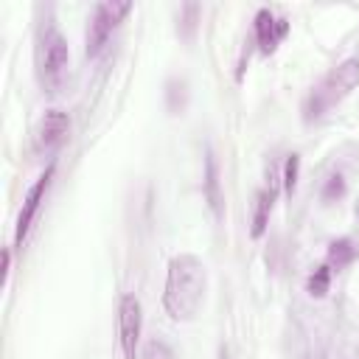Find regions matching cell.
Wrapping results in <instances>:
<instances>
[{
	"label": "cell",
	"mask_w": 359,
	"mask_h": 359,
	"mask_svg": "<svg viewBox=\"0 0 359 359\" xmlns=\"http://www.w3.org/2000/svg\"><path fill=\"white\" fill-rule=\"evenodd\" d=\"M205 289H208V269L202 258L191 252H180L168 261L165 272V289H163V309L171 320L188 323L199 314L205 303Z\"/></svg>",
	"instance_id": "cell-1"
},
{
	"label": "cell",
	"mask_w": 359,
	"mask_h": 359,
	"mask_svg": "<svg viewBox=\"0 0 359 359\" xmlns=\"http://www.w3.org/2000/svg\"><path fill=\"white\" fill-rule=\"evenodd\" d=\"M356 84H359V59L351 56V59L339 62L334 70H328L320 84L311 87V93L303 101V121L311 123V121L323 118L328 109L342 104Z\"/></svg>",
	"instance_id": "cell-2"
},
{
	"label": "cell",
	"mask_w": 359,
	"mask_h": 359,
	"mask_svg": "<svg viewBox=\"0 0 359 359\" xmlns=\"http://www.w3.org/2000/svg\"><path fill=\"white\" fill-rule=\"evenodd\" d=\"M34 65H36V79H39L42 90L56 95L65 87V79H67L70 48H67V39L59 34V28L53 22H45L36 34Z\"/></svg>",
	"instance_id": "cell-3"
},
{
	"label": "cell",
	"mask_w": 359,
	"mask_h": 359,
	"mask_svg": "<svg viewBox=\"0 0 359 359\" xmlns=\"http://www.w3.org/2000/svg\"><path fill=\"white\" fill-rule=\"evenodd\" d=\"M50 177H53V165H48V168L39 174V180L28 188V194H25V199H22V208H20V216H17L14 247H22V241H25V236H28L34 219H36V210H39V205L45 202V194H48V188H50Z\"/></svg>",
	"instance_id": "cell-7"
},
{
	"label": "cell",
	"mask_w": 359,
	"mask_h": 359,
	"mask_svg": "<svg viewBox=\"0 0 359 359\" xmlns=\"http://www.w3.org/2000/svg\"><path fill=\"white\" fill-rule=\"evenodd\" d=\"M334 194H337V196L342 194V177H339V174H334V177H331V182H328V188H325V194H323V196H325V199H331Z\"/></svg>",
	"instance_id": "cell-15"
},
{
	"label": "cell",
	"mask_w": 359,
	"mask_h": 359,
	"mask_svg": "<svg viewBox=\"0 0 359 359\" xmlns=\"http://www.w3.org/2000/svg\"><path fill=\"white\" fill-rule=\"evenodd\" d=\"M205 199L213 210V216L219 219L222 216V188H219V165H216V154L208 149V157H205Z\"/></svg>",
	"instance_id": "cell-9"
},
{
	"label": "cell",
	"mask_w": 359,
	"mask_h": 359,
	"mask_svg": "<svg viewBox=\"0 0 359 359\" xmlns=\"http://www.w3.org/2000/svg\"><path fill=\"white\" fill-rule=\"evenodd\" d=\"M328 283H331V266L325 264V266H317V269L309 275L306 292H309L311 297H323V294L328 292Z\"/></svg>",
	"instance_id": "cell-12"
},
{
	"label": "cell",
	"mask_w": 359,
	"mask_h": 359,
	"mask_svg": "<svg viewBox=\"0 0 359 359\" xmlns=\"http://www.w3.org/2000/svg\"><path fill=\"white\" fill-rule=\"evenodd\" d=\"M140 359H174V353L163 339H149L143 345V356Z\"/></svg>",
	"instance_id": "cell-14"
},
{
	"label": "cell",
	"mask_w": 359,
	"mask_h": 359,
	"mask_svg": "<svg viewBox=\"0 0 359 359\" xmlns=\"http://www.w3.org/2000/svg\"><path fill=\"white\" fill-rule=\"evenodd\" d=\"M132 11V3H115V0H104L93 8L90 20H87V36H84V53L90 59L101 56V50L107 48L112 31L121 25V20Z\"/></svg>",
	"instance_id": "cell-4"
},
{
	"label": "cell",
	"mask_w": 359,
	"mask_h": 359,
	"mask_svg": "<svg viewBox=\"0 0 359 359\" xmlns=\"http://www.w3.org/2000/svg\"><path fill=\"white\" fill-rule=\"evenodd\" d=\"M275 205V177L269 174V188L258 191L255 196V213H252V238H261L269 222V210Z\"/></svg>",
	"instance_id": "cell-10"
},
{
	"label": "cell",
	"mask_w": 359,
	"mask_h": 359,
	"mask_svg": "<svg viewBox=\"0 0 359 359\" xmlns=\"http://www.w3.org/2000/svg\"><path fill=\"white\" fill-rule=\"evenodd\" d=\"M353 258H356V247H353L351 238H337V241H331V247H328V266H331V269H342V266H348Z\"/></svg>",
	"instance_id": "cell-11"
},
{
	"label": "cell",
	"mask_w": 359,
	"mask_h": 359,
	"mask_svg": "<svg viewBox=\"0 0 359 359\" xmlns=\"http://www.w3.org/2000/svg\"><path fill=\"white\" fill-rule=\"evenodd\" d=\"M67 132H70V118H67V112H62V109H48V112L42 115L36 132H34V151H36V154H45V157L53 154V151L65 143Z\"/></svg>",
	"instance_id": "cell-6"
},
{
	"label": "cell",
	"mask_w": 359,
	"mask_h": 359,
	"mask_svg": "<svg viewBox=\"0 0 359 359\" xmlns=\"http://www.w3.org/2000/svg\"><path fill=\"white\" fill-rule=\"evenodd\" d=\"M297 168H300V157L297 154H289L286 163H283V191L289 196L294 194V185H297Z\"/></svg>",
	"instance_id": "cell-13"
},
{
	"label": "cell",
	"mask_w": 359,
	"mask_h": 359,
	"mask_svg": "<svg viewBox=\"0 0 359 359\" xmlns=\"http://www.w3.org/2000/svg\"><path fill=\"white\" fill-rule=\"evenodd\" d=\"M286 34H289V22L283 17H275L269 8H261L255 14V39H258V50L264 56H269Z\"/></svg>",
	"instance_id": "cell-8"
},
{
	"label": "cell",
	"mask_w": 359,
	"mask_h": 359,
	"mask_svg": "<svg viewBox=\"0 0 359 359\" xmlns=\"http://www.w3.org/2000/svg\"><path fill=\"white\" fill-rule=\"evenodd\" d=\"M143 331V314L140 300L135 294H123L118 300V342L123 351V359H137V342Z\"/></svg>",
	"instance_id": "cell-5"
}]
</instances>
